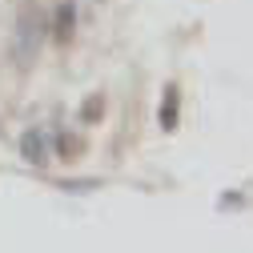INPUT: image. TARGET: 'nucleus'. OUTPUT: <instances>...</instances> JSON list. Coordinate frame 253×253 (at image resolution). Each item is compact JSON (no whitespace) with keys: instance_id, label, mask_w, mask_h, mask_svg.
<instances>
[{"instance_id":"f03ea898","label":"nucleus","mask_w":253,"mask_h":253,"mask_svg":"<svg viewBox=\"0 0 253 253\" xmlns=\"http://www.w3.org/2000/svg\"><path fill=\"white\" fill-rule=\"evenodd\" d=\"M20 157L28 165H48V133L44 129H24L20 133Z\"/></svg>"},{"instance_id":"7ed1b4c3","label":"nucleus","mask_w":253,"mask_h":253,"mask_svg":"<svg viewBox=\"0 0 253 253\" xmlns=\"http://www.w3.org/2000/svg\"><path fill=\"white\" fill-rule=\"evenodd\" d=\"M73 24H77V8H73V0H60V4H56V16H52L56 41H69V37H73Z\"/></svg>"},{"instance_id":"20e7f679","label":"nucleus","mask_w":253,"mask_h":253,"mask_svg":"<svg viewBox=\"0 0 253 253\" xmlns=\"http://www.w3.org/2000/svg\"><path fill=\"white\" fill-rule=\"evenodd\" d=\"M177 113H181V92H177V84H169L165 88V101H161V129H177Z\"/></svg>"},{"instance_id":"39448f33","label":"nucleus","mask_w":253,"mask_h":253,"mask_svg":"<svg viewBox=\"0 0 253 253\" xmlns=\"http://www.w3.org/2000/svg\"><path fill=\"white\" fill-rule=\"evenodd\" d=\"M97 113H105V101H101V92H92L81 109V121H97Z\"/></svg>"},{"instance_id":"f257e3e1","label":"nucleus","mask_w":253,"mask_h":253,"mask_svg":"<svg viewBox=\"0 0 253 253\" xmlns=\"http://www.w3.org/2000/svg\"><path fill=\"white\" fill-rule=\"evenodd\" d=\"M37 44H41V20H37V12H20V20H16V41H12L16 65H33Z\"/></svg>"}]
</instances>
